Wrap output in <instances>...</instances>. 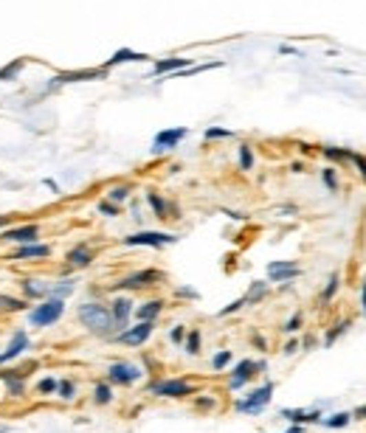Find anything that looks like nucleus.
<instances>
[{"instance_id": "obj_44", "label": "nucleus", "mask_w": 366, "mask_h": 433, "mask_svg": "<svg viewBox=\"0 0 366 433\" xmlns=\"http://www.w3.org/2000/svg\"><path fill=\"white\" fill-rule=\"evenodd\" d=\"M99 211H102V214H107V216H116V214H118V206H116V203H110V200H105V203H99Z\"/></svg>"}, {"instance_id": "obj_41", "label": "nucleus", "mask_w": 366, "mask_h": 433, "mask_svg": "<svg viewBox=\"0 0 366 433\" xmlns=\"http://www.w3.org/2000/svg\"><path fill=\"white\" fill-rule=\"evenodd\" d=\"M242 307H246V298H237V301H231L228 307H223L217 315H220V318H223V315H231V313H237V309H242Z\"/></svg>"}, {"instance_id": "obj_29", "label": "nucleus", "mask_w": 366, "mask_h": 433, "mask_svg": "<svg viewBox=\"0 0 366 433\" xmlns=\"http://www.w3.org/2000/svg\"><path fill=\"white\" fill-rule=\"evenodd\" d=\"M110 399H113V388H110V383H99V386L94 388V402H96V406H107Z\"/></svg>"}, {"instance_id": "obj_1", "label": "nucleus", "mask_w": 366, "mask_h": 433, "mask_svg": "<svg viewBox=\"0 0 366 433\" xmlns=\"http://www.w3.org/2000/svg\"><path fill=\"white\" fill-rule=\"evenodd\" d=\"M76 315L82 321L85 329H90L94 335H113L116 324H113V315H110V307L99 304V301H87L76 309Z\"/></svg>"}, {"instance_id": "obj_20", "label": "nucleus", "mask_w": 366, "mask_h": 433, "mask_svg": "<svg viewBox=\"0 0 366 433\" xmlns=\"http://www.w3.org/2000/svg\"><path fill=\"white\" fill-rule=\"evenodd\" d=\"M105 68L99 71H71V74H59L51 79V85H68V82H87V79H102Z\"/></svg>"}, {"instance_id": "obj_13", "label": "nucleus", "mask_w": 366, "mask_h": 433, "mask_svg": "<svg viewBox=\"0 0 366 433\" xmlns=\"http://www.w3.org/2000/svg\"><path fill=\"white\" fill-rule=\"evenodd\" d=\"M0 380L6 383L9 397H23V391H25V368H0Z\"/></svg>"}, {"instance_id": "obj_14", "label": "nucleus", "mask_w": 366, "mask_h": 433, "mask_svg": "<svg viewBox=\"0 0 366 433\" xmlns=\"http://www.w3.org/2000/svg\"><path fill=\"white\" fill-rule=\"evenodd\" d=\"M51 256V247L43 245V242H28V245H20L17 251L12 254V262H20V259H48Z\"/></svg>"}, {"instance_id": "obj_10", "label": "nucleus", "mask_w": 366, "mask_h": 433, "mask_svg": "<svg viewBox=\"0 0 366 433\" xmlns=\"http://www.w3.org/2000/svg\"><path fill=\"white\" fill-rule=\"evenodd\" d=\"M186 127H172V130H161L158 135H155V141H152V152H169V149H175L183 138H186Z\"/></svg>"}, {"instance_id": "obj_35", "label": "nucleus", "mask_w": 366, "mask_h": 433, "mask_svg": "<svg viewBox=\"0 0 366 433\" xmlns=\"http://www.w3.org/2000/svg\"><path fill=\"white\" fill-rule=\"evenodd\" d=\"M324 155H327V158H332V161H349V149H341V146H324L321 149Z\"/></svg>"}, {"instance_id": "obj_9", "label": "nucleus", "mask_w": 366, "mask_h": 433, "mask_svg": "<svg viewBox=\"0 0 366 433\" xmlns=\"http://www.w3.org/2000/svg\"><path fill=\"white\" fill-rule=\"evenodd\" d=\"M107 380L116 383V386H133L141 380V368L133 366V363H113L107 368Z\"/></svg>"}, {"instance_id": "obj_16", "label": "nucleus", "mask_w": 366, "mask_h": 433, "mask_svg": "<svg viewBox=\"0 0 366 433\" xmlns=\"http://www.w3.org/2000/svg\"><path fill=\"white\" fill-rule=\"evenodd\" d=\"M130 313H133V301H130V298H116V301L110 304V315H113L116 329H127Z\"/></svg>"}, {"instance_id": "obj_24", "label": "nucleus", "mask_w": 366, "mask_h": 433, "mask_svg": "<svg viewBox=\"0 0 366 433\" xmlns=\"http://www.w3.org/2000/svg\"><path fill=\"white\" fill-rule=\"evenodd\" d=\"M76 290V282H71V278H65V282H56V285H51V290H48V298H68L71 293Z\"/></svg>"}, {"instance_id": "obj_45", "label": "nucleus", "mask_w": 366, "mask_h": 433, "mask_svg": "<svg viewBox=\"0 0 366 433\" xmlns=\"http://www.w3.org/2000/svg\"><path fill=\"white\" fill-rule=\"evenodd\" d=\"M299 326H301V313H296V315H293V318H290V321H288L282 329H285V332H296Z\"/></svg>"}, {"instance_id": "obj_3", "label": "nucleus", "mask_w": 366, "mask_h": 433, "mask_svg": "<svg viewBox=\"0 0 366 433\" xmlns=\"http://www.w3.org/2000/svg\"><path fill=\"white\" fill-rule=\"evenodd\" d=\"M158 282H164L161 270H136L130 276H125L118 285H113V290H141V287H155Z\"/></svg>"}, {"instance_id": "obj_51", "label": "nucleus", "mask_w": 366, "mask_h": 433, "mask_svg": "<svg viewBox=\"0 0 366 433\" xmlns=\"http://www.w3.org/2000/svg\"><path fill=\"white\" fill-rule=\"evenodd\" d=\"M360 309L366 313V282H363V287H360Z\"/></svg>"}, {"instance_id": "obj_28", "label": "nucleus", "mask_w": 366, "mask_h": 433, "mask_svg": "<svg viewBox=\"0 0 366 433\" xmlns=\"http://www.w3.org/2000/svg\"><path fill=\"white\" fill-rule=\"evenodd\" d=\"M265 296H268V285H265V282H254L251 290L242 296V298H246V304H257V301H262Z\"/></svg>"}, {"instance_id": "obj_48", "label": "nucleus", "mask_w": 366, "mask_h": 433, "mask_svg": "<svg viewBox=\"0 0 366 433\" xmlns=\"http://www.w3.org/2000/svg\"><path fill=\"white\" fill-rule=\"evenodd\" d=\"M177 298H197V290H189V287H177L175 290Z\"/></svg>"}, {"instance_id": "obj_37", "label": "nucleus", "mask_w": 366, "mask_h": 433, "mask_svg": "<svg viewBox=\"0 0 366 433\" xmlns=\"http://www.w3.org/2000/svg\"><path fill=\"white\" fill-rule=\"evenodd\" d=\"M130 197V186H116V189L107 192V200L110 203H125Z\"/></svg>"}, {"instance_id": "obj_30", "label": "nucleus", "mask_w": 366, "mask_h": 433, "mask_svg": "<svg viewBox=\"0 0 366 433\" xmlns=\"http://www.w3.org/2000/svg\"><path fill=\"white\" fill-rule=\"evenodd\" d=\"M56 397H63V399H74L76 397V383L74 380H56Z\"/></svg>"}, {"instance_id": "obj_23", "label": "nucleus", "mask_w": 366, "mask_h": 433, "mask_svg": "<svg viewBox=\"0 0 366 433\" xmlns=\"http://www.w3.org/2000/svg\"><path fill=\"white\" fill-rule=\"evenodd\" d=\"M144 59H149V56H147V54H138V51H130V48H121V51H116V54L107 59V65H105V68L121 65V62H144Z\"/></svg>"}, {"instance_id": "obj_4", "label": "nucleus", "mask_w": 366, "mask_h": 433, "mask_svg": "<svg viewBox=\"0 0 366 433\" xmlns=\"http://www.w3.org/2000/svg\"><path fill=\"white\" fill-rule=\"evenodd\" d=\"M270 397H273V383H265V386H259L257 391H251L246 399H237L234 408L242 411V414H259V411L268 406V402H270Z\"/></svg>"}, {"instance_id": "obj_5", "label": "nucleus", "mask_w": 366, "mask_h": 433, "mask_svg": "<svg viewBox=\"0 0 366 433\" xmlns=\"http://www.w3.org/2000/svg\"><path fill=\"white\" fill-rule=\"evenodd\" d=\"M259 371H265V360H239L228 377V388L231 391L242 388L248 380H254V375H259Z\"/></svg>"}, {"instance_id": "obj_32", "label": "nucleus", "mask_w": 366, "mask_h": 433, "mask_svg": "<svg viewBox=\"0 0 366 433\" xmlns=\"http://www.w3.org/2000/svg\"><path fill=\"white\" fill-rule=\"evenodd\" d=\"M183 344H186V352H189V355H197V352H200V332H197V329L186 332Z\"/></svg>"}, {"instance_id": "obj_12", "label": "nucleus", "mask_w": 366, "mask_h": 433, "mask_svg": "<svg viewBox=\"0 0 366 433\" xmlns=\"http://www.w3.org/2000/svg\"><path fill=\"white\" fill-rule=\"evenodd\" d=\"M23 352H28V335L23 332V329H17L14 335H12V340H9V346L0 352V366H6V363H12V360H17Z\"/></svg>"}, {"instance_id": "obj_6", "label": "nucleus", "mask_w": 366, "mask_h": 433, "mask_svg": "<svg viewBox=\"0 0 366 433\" xmlns=\"http://www.w3.org/2000/svg\"><path fill=\"white\" fill-rule=\"evenodd\" d=\"M149 391L155 394V397H192L195 394V386L189 380H155V383H149Z\"/></svg>"}, {"instance_id": "obj_36", "label": "nucleus", "mask_w": 366, "mask_h": 433, "mask_svg": "<svg viewBox=\"0 0 366 433\" xmlns=\"http://www.w3.org/2000/svg\"><path fill=\"white\" fill-rule=\"evenodd\" d=\"M349 419H352L349 414H332L330 419H321V425H324V428H347Z\"/></svg>"}, {"instance_id": "obj_52", "label": "nucleus", "mask_w": 366, "mask_h": 433, "mask_svg": "<svg viewBox=\"0 0 366 433\" xmlns=\"http://www.w3.org/2000/svg\"><path fill=\"white\" fill-rule=\"evenodd\" d=\"M355 419H366V406H360V408H355V414H352Z\"/></svg>"}, {"instance_id": "obj_42", "label": "nucleus", "mask_w": 366, "mask_h": 433, "mask_svg": "<svg viewBox=\"0 0 366 433\" xmlns=\"http://www.w3.org/2000/svg\"><path fill=\"white\" fill-rule=\"evenodd\" d=\"M231 135H234V133H231V130H223V127H208V130H206V138H208V141H211V138H231Z\"/></svg>"}, {"instance_id": "obj_47", "label": "nucleus", "mask_w": 366, "mask_h": 433, "mask_svg": "<svg viewBox=\"0 0 366 433\" xmlns=\"http://www.w3.org/2000/svg\"><path fill=\"white\" fill-rule=\"evenodd\" d=\"M195 406H197L200 411H208V408H215V399H211V397H200V399L195 402Z\"/></svg>"}, {"instance_id": "obj_7", "label": "nucleus", "mask_w": 366, "mask_h": 433, "mask_svg": "<svg viewBox=\"0 0 366 433\" xmlns=\"http://www.w3.org/2000/svg\"><path fill=\"white\" fill-rule=\"evenodd\" d=\"M172 242H177V236L175 234H164V231H141V234H130L127 239H125V245H130V247H164V245H172Z\"/></svg>"}, {"instance_id": "obj_34", "label": "nucleus", "mask_w": 366, "mask_h": 433, "mask_svg": "<svg viewBox=\"0 0 366 433\" xmlns=\"http://www.w3.org/2000/svg\"><path fill=\"white\" fill-rule=\"evenodd\" d=\"M349 326V321H341V324H335L330 332H327V337H324V346H332L335 344V340H338L341 335H344V329Z\"/></svg>"}, {"instance_id": "obj_38", "label": "nucleus", "mask_w": 366, "mask_h": 433, "mask_svg": "<svg viewBox=\"0 0 366 433\" xmlns=\"http://www.w3.org/2000/svg\"><path fill=\"white\" fill-rule=\"evenodd\" d=\"M321 180H324V186H327L330 192L338 189V177H335V169H324V172H321Z\"/></svg>"}, {"instance_id": "obj_15", "label": "nucleus", "mask_w": 366, "mask_h": 433, "mask_svg": "<svg viewBox=\"0 0 366 433\" xmlns=\"http://www.w3.org/2000/svg\"><path fill=\"white\" fill-rule=\"evenodd\" d=\"M301 270L296 262H270L268 265V278L270 282H290V278H296Z\"/></svg>"}, {"instance_id": "obj_39", "label": "nucleus", "mask_w": 366, "mask_h": 433, "mask_svg": "<svg viewBox=\"0 0 366 433\" xmlns=\"http://www.w3.org/2000/svg\"><path fill=\"white\" fill-rule=\"evenodd\" d=\"M228 363H231V352H217L215 357H211V366H215L217 371H220V368H226Z\"/></svg>"}, {"instance_id": "obj_33", "label": "nucleus", "mask_w": 366, "mask_h": 433, "mask_svg": "<svg viewBox=\"0 0 366 433\" xmlns=\"http://www.w3.org/2000/svg\"><path fill=\"white\" fill-rule=\"evenodd\" d=\"M338 282H341V278H338V273H332V276L327 278V287L321 290V301H324V304H327V301L335 296V290H338Z\"/></svg>"}, {"instance_id": "obj_19", "label": "nucleus", "mask_w": 366, "mask_h": 433, "mask_svg": "<svg viewBox=\"0 0 366 433\" xmlns=\"http://www.w3.org/2000/svg\"><path fill=\"white\" fill-rule=\"evenodd\" d=\"M192 65V59H183V56H169V59H158L155 62V76H164V74H177L183 68H189Z\"/></svg>"}, {"instance_id": "obj_50", "label": "nucleus", "mask_w": 366, "mask_h": 433, "mask_svg": "<svg viewBox=\"0 0 366 433\" xmlns=\"http://www.w3.org/2000/svg\"><path fill=\"white\" fill-rule=\"evenodd\" d=\"M299 349V340H290V344H285V355H296Z\"/></svg>"}, {"instance_id": "obj_8", "label": "nucleus", "mask_w": 366, "mask_h": 433, "mask_svg": "<svg viewBox=\"0 0 366 433\" xmlns=\"http://www.w3.org/2000/svg\"><path fill=\"white\" fill-rule=\"evenodd\" d=\"M152 329H155V321H141L136 326L121 329L116 335V340H118V344H125V346H141V344H147V340H149Z\"/></svg>"}, {"instance_id": "obj_27", "label": "nucleus", "mask_w": 366, "mask_h": 433, "mask_svg": "<svg viewBox=\"0 0 366 433\" xmlns=\"http://www.w3.org/2000/svg\"><path fill=\"white\" fill-rule=\"evenodd\" d=\"M23 68H25V59H14V62H9L6 68H0V82H12V79H17Z\"/></svg>"}, {"instance_id": "obj_25", "label": "nucleus", "mask_w": 366, "mask_h": 433, "mask_svg": "<svg viewBox=\"0 0 366 433\" xmlns=\"http://www.w3.org/2000/svg\"><path fill=\"white\" fill-rule=\"evenodd\" d=\"M147 203L152 206V211H155V216H158V220H169V206H166V200L161 197V195H155V192H149L147 195Z\"/></svg>"}, {"instance_id": "obj_46", "label": "nucleus", "mask_w": 366, "mask_h": 433, "mask_svg": "<svg viewBox=\"0 0 366 433\" xmlns=\"http://www.w3.org/2000/svg\"><path fill=\"white\" fill-rule=\"evenodd\" d=\"M169 337H172V344H183V337H186V329H183V326H175V329L169 332Z\"/></svg>"}, {"instance_id": "obj_43", "label": "nucleus", "mask_w": 366, "mask_h": 433, "mask_svg": "<svg viewBox=\"0 0 366 433\" xmlns=\"http://www.w3.org/2000/svg\"><path fill=\"white\" fill-rule=\"evenodd\" d=\"M37 391H40V394H54V391H56V380H54V377L40 380V383H37Z\"/></svg>"}, {"instance_id": "obj_21", "label": "nucleus", "mask_w": 366, "mask_h": 433, "mask_svg": "<svg viewBox=\"0 0 366 433\" xmlns=\"http://www.w3.org/2000/svg\"><path fill=\"white\" fill-rule=\"evenodd\" d=\"M282 417H285V419H290V422H296V425H304V422H319V419H321V411H319V408H313V411L285 408V411H282Z\"/></svg>"}, {"instance_id": "obj_17", "label": "nucleus", "mask_w": 366, "mask_h": 433, "mask_svg": "<svg viewBox=\"0 0 366 433\" xmlns=\"http://www.w3.org/2000/svg\"><path fill=\"white\" fill-rule=\"evenodd\" d=\"M20 290H23V296H25V301H34V298H48L51 285H45L43 278H23Z\"/></svg>"}, {"instance_id": "obj_31", "label": "nucleus", "mask_w": 366, "mask_h": 433, "mask_svg": "<svg viewBox=\"0 0 366 433\" xmlns=\"http://www.w3.org/2000/svg\"><path fill=\"white\" fill-rule=\"evenodd\" d=\"M239 169H242V172H251V169H254V152H251L248 144L239 146Z\"/></svg>"}, {"instance_id": "obj_11", "label": "nucleus", "mask_w": 366, "mask_h": 433, "mask_svg": "<svg viewBox=\"0 0 366 433\" xmlns=\"http://www.w3.org/2000/svg\"><path fill=\"white\" fill-rule=\"evenodd\" d=\"M40 239V225H17L0 234V242H17V245H28Z\"/></svg>"}, {"instance_id": "obj_49", "label": "nucleus", "mask_w": 366, "mask_h": 433, "mask_svg": "<svg viewBox=\"0 0 366 433\" xmlns=\"http://www.w3.org/2000/svg\"><path fill=\"white\" fill-rule=\"evenodd\" d=\"M251 344H254L257 349H265V346H268V344H265V337H262V335H254V337H251Z\"/></svg>"}, {"instance_id": "obj_22", "label": "nucleus", "mask_w": 366, "mask_h": 433, "mask_svg": "<svg viewBox=\"0 0 366 433\" xmlns=\"http://www.w3.org/2000/svg\"><path fill=\"white\" fill-rule=\"evenodd\" d=\"M161 309H164V301L161 298H152V301H147V304H141L136 309V315H138V321H155L161 315Z\"/></svg>"}, {"instance_id": "obj_26", "label": "nucleus", "mask_w": 366, "mask_h": 433, "mask_svg": "<svg viewBox=\"0 0 366 433\" xmlns=\"http://www.w3.org/2000/svg\"><path fill=\"white\" fill-rule=\"evenodd\" d=\"M25 307H28L25 298H12V296L0 293V313H20V309H25Z\"/></svg>"}, {"instance_id": "obj_18", "label": "nucleus", "mask_w": 366, "mask_h": 433, "mask_svg": "<svg viewBox=\"0 0 366 433\" xmlns=\"http://www.w3.org/2000/svg\"><path fill=\"white\" fill-rule=\"evenodd\" d=\"M65 262H68V270H82V267H87L90 262H94V251L82 242V245H76L74 251L65 256Z\"/></svg>"}, {"instance_id": "obj_53", "label": "nucleus", "mask_w": 366, "mask_h": 433, "mask_svg": "<svg viewBox=\"0 0 366 433\" xmlns=\"http://www.w3.org/2000/svg\"><path fill=\"white\" fill-rule=\"evenodd\" d=\"M12 223V216H6V214H0V228H6Z\"/></svg>"}, {"instance_id": "obj_2", "label": "nucleus", "mask_w": 366, "mask_h": 433, "mask_svg": "<svg viewBox=\"0 0 366 433\" xmlns=\"http://www.w3.org/2000/svg\"><path fill=\"white\" fill-rule=\"evenodd\" d=\"M65 313V301L63 298H43L34 309H28V324L34 329H43V326H51L63 318Z\"/></svg>"}, {"instance_id": "obj_40", "label": "nucleus", "mask_w": 366, "mask_h": 433, "mask_svg": "<svg viewBox=\"0 0 366 433\" xmlns=\"http://www.w3.org/2000/svg\"><path fill=\"white\" fill-rule=\"evenodd\" d=\"M349 161H352L355 166H358V172H360V177L366 180V155H358V152H352V155H349Z\"/></svg>"}]
</instances>
